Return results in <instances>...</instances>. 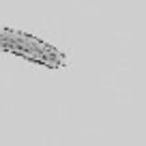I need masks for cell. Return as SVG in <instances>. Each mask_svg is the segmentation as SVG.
Masks as SVG:
<instances>
[{
    "mask_svg": "<svg viewBox=\"0 0 146 146\" xmlns=\"http://www.w3.org/2000/svg\"><path fill=\"white\" fill-rule=\"evenodd\" d=\"M0 52L17 54L26 60L43 64V67H64V62H67L64 54H60L50 43L32 35H26V32L7 30V28H0Z\"/></svg>",
    "mask_w": 146,
    "mask_h": 146,
    "instance_id": "cell-1",
    "label": "cell"
}]
</instances>
